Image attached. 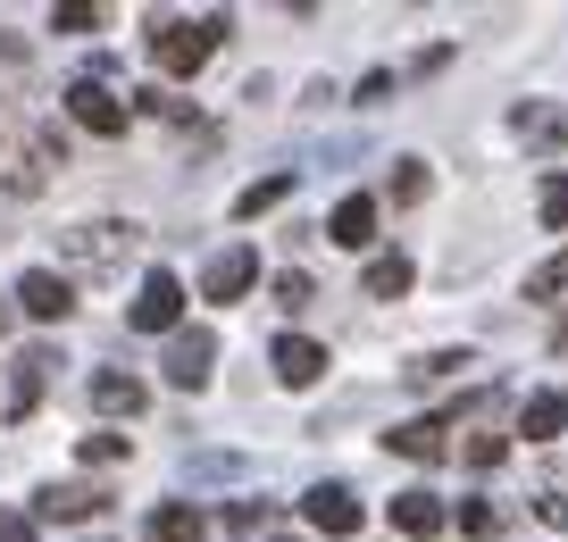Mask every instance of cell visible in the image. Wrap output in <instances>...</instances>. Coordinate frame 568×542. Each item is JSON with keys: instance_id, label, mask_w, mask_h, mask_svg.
<instances>
[{"instance_id": "cell-18", "label": "cell", "mask_w": 568, "mask_h": 542, "mask_svg": "<svg viewBox=\"0 0 568 542\" xmlns=\"http://www.w3.org/2000/svg\"><path fill=\"white\" fill-rule=\"evenodd\" d=\"M402 293H409V259H402V250L368 259V300H402Z\"/></svg>"}, {"instance_id": "cell-8", "label": "cell", "mask_w": 568, "mask_h": 542, "mask_svg": "<svg viewBox=\"0 0 568 542\" xmlns=\"http://www.w3.org/2000/svg\"><path fill=\"white\" fill-rule=\"evenodd\" d=\"M125 250H134V226H75L68 234V259H84V267H109Z\"/></svg>"}, {"instance_id": "cell-2", "label": "cell", "mask_w": 568, "mask_h": 542, "mask_svg": "<svg viewBox=\"0 0 568 542\" xmlns=\"http://www.w3.org/2000/svg\"><path fill=\"white\" fill-rule=\"evenodd\" d=\"M176 317H184V284H176V276H142V293H134V309H125V326H142V334H176Z\"/></svg>"}, {"instance_id": "cell-22", "label": "cell", "mask_w": 568, "mask_h": 542, "mask_svg": "<svg viewBox=\"0 0 568 542\" xmlns=\"http://www.w3.org/2000/svg\"><path fill=\"white\" fill-rule=\"evenodd\" d=\"M551 293H568V250H560V259H544V267L527 276V300H551Z\"/></svg>"}, {"instance_id": "cell-26", "label": "cell", "mask_w": 568, "mask_h": 542, "mask_svg": "<svg viewBox=\"0 0 568 542\" xmlns=\"http://www.w3.org/2000/svg\"><path fill=\"white\" fill-rule=\"evenodd\" d=\"M260 525H267V501H234L226 509V534H260Z\"/></svg>"}, {"instance_id": "cell-33", "label": "cell", "mask_w": 568, "mask_h": 542, "mask_svg": "<svg viewBox=\"0 0 568 542\" xmlns=\"http://www.w3.org/2000/svg\"><path fill=\"white\" fill-rule=\"evenodd\" d=\"M276 542H302V534H276Z\"/></svg>"}, {"instance_id": "cell-4", "label": "cell", "mask_w": 568, "mask_h": 542, "mask_svg": "<svg viewBox=\"0 0 568 542\" xmlns=\"http://www.w3.org/2000/svg\"><path fill=\"white\" fill-rule=\"evenodd\" d=\"M210 368H217V334H176V342H168V385L176 392H201L210 385Z\"/></svg>"}, {"instance_id": "cell-16", "label": "cell", "mask_w": 568, "mask_h": 542, "mask_svg": "<svg viewBox=\"0 0 568 542\" xmlns=\"http://www.w3.org/2000/svg\"><path fill=\"white\" fill-rule=\"evenodd\" d=\"M142 401H151V392H142V376H118V368L92 376V409H109V418H134Z\"/></svg>"}, {"instance_id": "cell-30", "label": "cell", "mask_w": 568, "mask_h": 542, "mask_svg": "<svg viewBox=\"0 0 568 542\" xmlns=\"http://www.w3.org/2000/svg\"><path fill=\"white\" fill-rule=\"evenodd\" d=\"M544 518H551V525H568V492H544Z\"/></svg>"}, {"instance_id": "cell-10", "label": "cell", "mask_w": 568, "mask_h": 542, "mask_svg": "<svg viewBox=\"0 0 568 542\" xmlns=\"http://www.w3.org/2000/svg\"><path fill=\"white\" fill-rule=\"evenodd\" d=\"M34 509H42L51 525H59V518L75 525V518H101V509H109V492H101V484H51V492H42Z\"/></svg>"}, {"instance_id": "cell-5", "label": "cell", "mask_w": 568, "mask_h": 542, "mask_svg": "<svg viewBox=\"0 0 568 542\" xmlns=\"http://www.w3.org/2000/svg\"><path fill=\"white\" fill-rule=\"evenodd\" d=\"M302 518L318 525V534H359V492L352 484H310L302 492Z\"/></svg>"}, {"instance_id": "cell-29", "label": "cell", "mask_w": 568, "mask_h": 542, "mask_svg": "<svg viewBox=\"0 0 568 542\" xmlns=\"http://www.w3.org/2000/svg\"><path fill=\"white\" fill-rule=\"evenodd\" d=\"M51 25H59V34H92V25H101V9H59Z\"/></svg>"}, {"instance_id": "cell-11", "label": "cell", "mask_w": 568, "mask_h": 542, "mask_svg": "<svg viewBox=\"0 0 568 542\" xmlns=\"http://www.w3.org/2000/svg\"><path fill=\"white\" fill-rule=\"evenodd\" d=\"M385 451H393V459H426V468H435V459H444V418H409V426H393Z\"/></svg>"}, {"instance_id": "cell-1", "label": "cell", "mask_w": 568, "mask_h": 542, "mask_svg": "<svg viewBox=\"0 0 568 542\" xmlns=\"http://www.w3.org/2000/svg\"><path fill=\"white\" fill-rule=\"evenodd\" d=\"M226 34H234V18H151V59L168 75H201Z\"/></svg>"}, {"instance_id": "cell-14", "label": "cell", "mask_w": 568, "mask_h": 542, "mask_svg": "<svg viewBox=\"0 0 568 542\" xmlns=\"http://www.w3.org/2000/svg\"><path fill=\"white\" fill-rule=\"evenodd\" d=\"M393 525H402V534H426V542H435V534H444V501H435V492H418V484L393 492Z\"/></svg>"}, {"instance_id": "cell-21", "label": "cell", "mask_w": 568, "mask_h": 542, "mask_svg": "<svg viewBox=\"0 0 568 542\" xmlns=\"http://www.w3.org/2000/svg\"><path fill=\"white\" fill-rule=\"evenodd\" d=\"M460 534H468V542H494V534H501V509H494V501H468V509H460Z\"/></svg>"}, {"instance_id": "cell-28", "label": "cell", "mask_w": 568, "mask_h": 542, "mask_svg": "<svg viewBox=\"0 0 568 542\" xmlns=\"http://www.w3.org/2000/svg\"><path fill=\"white\" fill-rule=\"evenodd\" d=\"M276 300H284V309H310V276H302V267H284V276H276Z\"/></svg>"}, {"instance_id": "cell-32", "label": "cell", "mask_w": 568, "mask_h": 542, "mask_svg": "<svg viewBox=\"0 0 568 542\" xmlns=\"http://www.w3.org/2000/svg\"><path fill=\"white\" fill-rule=\"evenodd\" d=\"M0 326H9V300H0Z\"/></svg>"}, {"instance_id": "cell-17", "label": "cell", "mask_w": 568, "mask_h": 542, "mask_svg": "<svg viewBox=\"0 0 568 542\" xmlns=\"http://www.w3.org/2000/svg\"><path fill=\"white\" fill-rule=\"evenodd\" d=\"M151 542H201V509H184V501H168V509H151V525H142Z\"/></svg>"}, {"instance_id": "cell-3", "label": "cell", "mask_w": 568, "mask_h": 542, "mask_svg": "<svg viewBox=\"0 0 568 542\" xmlns=\"http://www.w3.org/2000/svg\"><path fill=\"white\" fill-rule=\"evenodd\" d=\"M68 117L84 125V134H101V142L125 134V101H118V92H101L92 75H84V84H68Z\"/></svg>"}, {"instance_id": "cell-7", "label": "cell", "mask_w": 568, "mask_h": 542, "mask_svg": "<svg viewBox=\"0 0 568 542\" xmlns=\"http://www.w3.org/2000/svg\"><path fill=\"white\" fill-rule=\"evenodd\" d=\"M326 243L368 250V243H376V201H368V193H343V201H335V217H326Z\"/></svg>"}, {"instance_id": "cell-19", "label": "cell", "mask_w": 568, "mask_h": 542, "mask_svg": "<svg viewBox=\"0 0 568 542\" xmlns=\"http://www.w3.org/2000/svg\"><path fill=\"white\" fill-rule=\"evenodd\" d=\"M284 193H293V167H284V175H260V184H251V193L234 201V217H267V209H276Z\"/></svg>"}, {"instance_id": "cell-23", "label": "cell", "mask_w": 568, "mask_h": 542, "mask_svg": "<svg viewBox=\"0 0 568 542\" xmlns=\"http://www.w3.org/2000/svg\"><path fill=\"white\" fill-rule=\"evenodd\" d=\"M393 201H402V209H418V201H426V167H418V158L393 167Z\"/></svg>"}, {"instance_id": "cell-12", "label": "cell", "mask_w": 568, "mask_h": 542, "mask_svg": "<svg viewBox=\"0 0 568 542\" xmlns=\"http://www.w3.org/2000/svg\"><path fill=\"white\" fill-rule=\"evenodd\" d=\"M518 434H527V442H560V434H568V401H560V392H527Z\"/></svg>"}, {"instance_id": "cell-20", "label": "cell", "mask_w": 568, "mask_h": 542, "mask_svg": "<svg viewBox=\"0 0 568 542\" xmlns=\"http://www.w3.org/2000/svg\"><path fill=\"white\" fill-rule=\"evenodd\" d=\"M460 459H468L477 475H485V468H501V459H510V434H468V442H460Z\"/></svg>"}, {"instance_id": "cell-31", "label": "cell", "mask_w": 568, "mask_h": 542, "mask_svg": "<svg viewBox=\"0 0 568 542\" xmlns=\"http://www.w3.org/2000/svg\"><path fill=\"white\" fill-rule=\"evenodd\" d=\"M0 542H34V525H18V518H9V525H0Z\"/></svg>"}, {"instance_id": "cell-6", "label": "cell", "mask_w": 568, "mask_h": 542, "mask_svg": "<svg viewBox=\"0 0 568 542\" xmlns=\"http://www.w3.org/2000/svg\"><path fill=\"white\" fill-rule=\"evenodd\" d=\"M251 276H260V259H251L243 243H226L210 267H201V293H210V300H243V293H251Z\"/></svg>"}, {"instance_id": "cell-24", "label": "cell", "mask_w": 568, "mask_h": 542, "mask_svg": "<svg viewBox=\"0 0 568 542\" xmlns=\"http://www.w3.org/2000/svg\"><path fill=\"white\" fill-rule=\"evenodd\" d=\"M134 109H142V117H193V109H184L176 92H160V84H151V92H134Z\"/></svg>"}, {"instance_id": "cell-9", "label": "cell", "mask_w": 568, "mask_h": 542, "mask_svg": "<svg viewBox=\"0 0 568 542\" xmlns=\"http://www.w3.org/2000/svg\"><path fill=\"white\" fill-rule=\"evenodd\" d=\"M18 300H26V317H42V326H51V317H68V309H75L68 276H51V267H34V276L18 284Z\"/></svg>"}, {"instance_id": "cell-27", "label": "cell", "mask_w": 568, "mask_h": 542, "mask_svg": "<svg viewBox=\"0 0 568 542\" xmlns=\"http://www.w3.org/2000/svg\"><path fill=\"white\" fill-rule=\"evenodd\" d=\"M75 451H84V468H92V459H101V468H109V459H125V434H84V442H75Z\"/></svg>"}, {"instance_id": "cell-13", "label": "cell", "mask_w": 568, "mask_h": 542, "mask_svg": "<svg viewBox=\"0 0 568 542\" xmlns=\"http://www.w3.org/2000/svg\"><path fill=\"white\" fill-rule=\"evenodd\" d=\"M276 376H284L293 392L318 385V376H326V350H318V342H302V334H284V342H276Z\"/></svg>"}, {"instance_id": "cell-25", "label": "cell", "mask_w": 568, "mask_h": 542, "mask_svg": "<svg viewBox=\"0 0 568 542\" xmlns=\"http://www.w3.org/2000/svg\"><path fill=\"white\" fill-rule=\"evenodd\" d=\"M544 226H568V175H544Z\"/></svg>"}, {"instance_id": "cell-15", "label": "cell", "mask_w": 568, "mask_h": 542, "mask_svg": "<svg viewBox=\"0 0 568 542\" xmlns=\"http://www.w3.org/2000/svg\"><path fill=\"white\" fill-rule=\"evenodd\" d=\"M59 359L51 350H26L18 359V376H9V418H34V401H42V376H51Z\"/></svg>"}]
</instances>
